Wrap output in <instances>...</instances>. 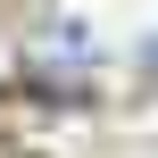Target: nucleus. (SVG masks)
<instances>
[{
  "instance_id": "nucleus-1",
  "label": "nucleus",
  "mask_w": 158,
  "mask_h": 158,
  "mask_svg": "<svg viewBox=\"0 0 158 158\" xmlns=\"http://www.w3.org/2000/svg\"><path fill=\"white\" fill-rule=\"evenodd\" d=\"M50 58H67V67H83V58H100V42L67 17V25H50Z\"/></svg>"
},
{
  "instance_id": "nucleus-2",
  "label": "nucleus",
  "mask_w": 158,
  "mask_h": 158,
  "mask_svg": "<svg viewBox=\"0 0 158 158\" xmlns=\"http://www.w3.org/2000/svg\"><path fill=\"white\" fill-rule=\"evenodd\" d=\"M142 67H150V75H158V33H150V42H142Z\"/></svg>"
}]
</instances>
